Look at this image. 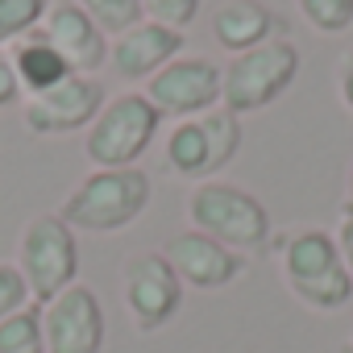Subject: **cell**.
<instances>
[{
  "mask_svg": "<svg viewBox=\"0 0 353 353\" xmlns=\"http://www.w3.org/2000/svg\"><path fill=\"white\" fill-rule=\"evenodd\" d=\"M287 291L312 312H341L353 299V279L341 262L336 237L328 229L299 225L274 241Z\"/></svg>",
  "mask_w": 353,
  "mask_h": 353,
  "instance_id": "6da1fadb",
  "label": "cell"
},
{
  "mask_svg": "<svg viewBox=\"0 0 353 353\" xmlns=\"http://www.w3.org/2000/svg\"><path fill=\"white\" fill-rule=\"evenodd\" d=\"M150 174L141 166H117V170H88L67 192L59 216L75 233H117L133 225L150 204Z\"/></svg>",
  "mask_w": 353,
  "mask_h": 353,
  "instance_id": "7a4b0ae2",
  "label": "cell"
},
{
  "mask_svg": "<svg viewBox=\"0 0 353 353\" xmlns=\"http://www.w3.org/2000/svg\"><path fill=\"white\" fill-rule=\"evenodd\" d=\"M188 221L196 233L216 237L229 250H262L270 241V212L266 204L225 179H204L188 196Z\"/></svg>",
  "mask_w": 353,
  "mask_h": 353,
  "instance_id": "3957f363",
  "label": "cell"
},
{
  "mask_svg": "<svg viewBox=\"0 0 353 353\" xmlns=\"http://www.w3.org/2000/svg\"><path fill=\"white\" fill-rule=\"evenodd\" d=\"M299 75V50L291 38H266L262 46L233 54L221 67V108L245 117L274 104Z\"/></svg>",
  "mask_w": 353,
  "mask_h": 353,
  "instance_id": "277c9868",
  "label": "cell"
},
{
  "mask_svg": "<svg viewBox=\"0 0 353 353\" xmlns=\"http://www.w3.org/2000/svg\"><path fill=\"white\" fill-rule=\"evenodd\" d=\"M17 270L34 295V303H50L79 274V241L75 229L59 212H38L26 221L17 237Z\"/></svg>",
  "mask_w": 353,
  "mask_h": 353,
  "instance_id": "5b68a950",
  "label": "cell"
},
{
  "mask_svg": "<svg viewBox=\"0 0 353 353\" xmlns=\"http://www.w3.org/2000/svg\"><path fill=\"white\" fill-rule=\"evenodd\" d=\"M237 145H241V117L216 104L200 117L174 121L162 141V158L174 174L204 183V179H216V170L233 162Z\"/></svg>",
  "mask_w": 353,
  "mask_h": 353,
  "instance_id": "8992f818",
  "label": "cell"
},
{
  "mask_svg": "<svg viewBox=\"0 0 353 353\" xmlns=\"http://www.w3.org/2000/svg\"><path fill=\"white\" fill-rule=\"evenodd\" d=\"M162 117L154 112V104L141 92H121L117 100H104V108L96 112V121L88 125L83 150L88 162L96 170H117V166H133L158 133Z\"/></svg>",
  "mask_w": 353,
  "mask_h": 353,
  "instance_id": "52a82bcc",
  "label": "cell"
},
{
  "mask_svg": "<svg viewBox=\"0 0 353 353\" xmlns=\"http://www.w3.org/2000/svg\"><path fill=\"white\" fill-rule=\"evenodd\" d=\"M121 299L137 332H158L183 307V279L162 254L141 250L121 270Z\"/></svg>",
  "mask_w": 353,
  "mask_h": 353,
  "instance_id": "ba28073f",
  "label": "cell"
},
{
  "mask_svg": "<svg viewBox=\"0 0 353 353\" xmlns=\"http://www.w3.org/2000/svg\"><path fill=\"white\" fill-rule=\"evenodd\" d=\"M141 96L154 104L158 117H200L221 104V67L208 54H179L145 79Z\"/></svg>",
  "mask_w": 353,
  "mask_h": 353,
  "instance_id": "9c48e42d",
  "label": "cell"
},
{
  "mask_svg": "<svg viewBox=\"0 0 353 353\" xmlns=\"http://www.w3.org/2000/svg\"><path fill=\"white\" fill-rule=\"evenodd\" d=\"M104 83L96 75H67L63 83H54L50 92L26 96V125L42 137H59V133H79L96 121V112L104 108Z\"/></svg>",
  "mask_w": 353,
  "mask_h": 353,
  "instance_id": "30bf717a",
  "label": "cell"
},
{
  "mask_svg": "<svg viewBox=\"0 0 353 353\" xmlns=\"http://www.w3.org/2000/svg\"><path fill=\"white\" fill-rule=\"evenodd\" d=\"M46 353H100L104 345V307L88 283H71L50 303H42Z\"/></svg>",
  "mask_w": 353,
  "mask_h": 353,
  "instance_id": "8fae6325",
  "label": "cell"
},
{
  "mask_svg": "<svg viewBox=\"0 0 353 353\" xmlns=\"http://www.w3.org/2000/svg\"><path fill=\"white\" fill-rule=\"evenodd\" d=\"M158 254L174 266V274L183 279V287H196V291H221V287H229V283L241 274V266H245L237 250H229V245H221L216 237L196 233V229L170 233Z\"/></svg>",
  "mask_w": 353,
  "mask_h": 353,
  "instance_id": "7c38bea8",
  "label": "cell"
},
{
  "mask_svg": "<svg viewBox=\"0 0 353 353\" xmlns=\"http://www.w3.org/2000/svg\"><path fill=\"white\" fill-rule=\"evenodd\" d=\"M42 30L75 75H96L108 63V34L75 5V0H54Z\"/></svg>",
  "mask_w": 353,
  "mask_h": 353,
  "instance_id": "4fadbf2b",
  "label": "cell"
},
{
  "mask_svg": "<svg viewBox=\"0 0 353 353\" xmlns=\"http://www.w3.org/2000/svg\"><path fill=\"white\" fill-rule=\"evenodd\" d=\"M183 54V34L179 30H166L158 21H137L133 30H125L121 38H112L108 46V63L121 79L129 83H145L154 71H162L170 59Z\"/></svg>",
  "mask_w": 353,
  "mask_h": 353,
  "instance_id": "5bb4252c",
  "label": "cell"
},
{
  "mask_svg": "<svg viewBox=\"0 0 353 353\" xmlns=\"http://www.w3.org/2000/svg\"><path fill=\"white\" fill-rule=\"evenodd\" d=\"M212 38L229 54H245L266 38H279V21L262 0H225L212 13Z\"/></svg>",
  "mask_w": 353,
  "mask_h": 353,
  "instance_id": "9a60e30c",
  "label": "cell"
},
{
  "mask_svg": "<svg viewBox=\"0 0 353 353\" xmlns=\"http://www.w3.org/2000/svg\"><path fill=\"white\" fill-rule=\"evenodd\" d=\"M9 63H13L17 83H21V92H26V96L50 92L54 83H63L67 75H75V71L67 67V59L54 50V42L46 38V30H42V26H38L34 34L17 38V42L9 46Z\"/></svg>",
  "mask_w": 353,
  "mask_h": 353,
  "instance_id": "2e32d148",
  "label": "cell"
},
{
  "mask_svg": "<svg viewBox=\"0 0 353 353\" xmlns=\"http://www.w3.org/2000/svg\"><path fill=\"white\" fill-rule=\"evenodd\" d=\"M0 353H46L42 303H26L21 312L0 320Z\"/></svg>",
  "mask_w": 353,
  "mask_h": 353,
  "instance_id": "e0dca14e",
  "label": "cell"
},
{
  "mask_svg": "<svg viewBox=\"0 0 353 353\" xmlns=\"http://www.w3.org/2000/svg\"><path fill=\"white\" fill-rule=\"evenodd\" d=\"M50 5L54 0H0V50L13 46L26 34H34L46 21Z\"/></svg>",
  "mask_w": 353,
  "mask_h": 353,
  "instance_id": "ac0fdd59",
  "label": "cell"
},
{
  "mask_svg": "<svg viewBox=\"0 0 353 353\" xmlns=\"http://www.w3.org/2000/svg\"><path fill=\"white\" fill-rule=\"evenodd\" d=\"M75 5L104 30V34H125V30H133L145 13H141V0H75Z\"/></svg>",
  "mask_w": 353,
  "mask_h": 353,
  "instance_id": "d6986e66",
  "label": "cell"
},
{
  "mask_svg": "<svg viewBox=\"0 0 353 353\" xmlns=\"http://www.w3.org/2000/svg\"><path fill=\"white\" fill-rule=\"evenodd\" d=\"M303 21L320 34H341L353 26V0H295Z\"/></svg>",
  "mask_w": 353,
  "mask_h": 353,
  "instance_id": "ffe728a7",
  "label": "cell"
},
{
  "mask_svg": "<svg viewBox=\"0 0 353 353\" xmlns=\"http://www.w3.org/2000/svg\"><path fill=\"white\" fill-rule=\"evenodd\" d=\"M141 13H145V21H158L166 30L183 34L200 13V0H141Z\"/></svg>",
  "mask_w": 353,
  "mask_h": 353,
  "instance_id": "44dd1931",
  "label": "cell"
},
{
  "mask_svg": "<svg viewBox=\"0 0 353 353\" xmlns=\"http://www.w3.org/2000/svg\"><path fill=\"white\" fill-rule=\"evenodd\" d=\"M26 303H34V295H30L17 262H0V320L13 316V312H21Z\"/></svg>",
  "mask_w": 353,
  "mask_h": 353,
  "instance_id": "7402d4cb",
  "label": "cell"
},
{
  "mask_svg": "<svg viewBox=\"0 0 353 353\" xmlns=\"http://www.w3.org/2000/svg\"><path fill=\"white\" fill-rule=\"evenodd\" d=\"M21 100V83H17V71L9 63V50H0V108H9Z\"/></svg>",
  "mask_w": 353,
  "mask_h": 353,
  "instance_id": "603a6c76",
  "label": "cell"
},
{
  "mask_svg": "<svg viewBox=\"0 0 353 353\" xmlns=\"http://www.w3.org/2000/svg\"><path fill=\"white\" fill-rule=\"evenodd\" d=\"M332 237H336L341 262H345V270H349V279H353V216H349V212H341V225L332 229Z\"/></svg>",
  "mask_w": 353,
  "mask_h": 353,
  "instance_id": "cb8c5ba5",
  "label": "cell"
},
{
  "mask_svg": "<svg viewBox=\"0 0 353 353\" xmlns=\"http://www.w3.org/2000/svg\"><path fill=\"white\" fill-rule=\"evenodd\" d=\"M336 92H341V104L353 112V50L341 54V63H336Z\"/></svg>",
  "mask_w": 353,
  "mask_h": 353,
  "instance_id": "d4e9b609",
  "label": "cell"
},
{
  "mask_svg": "<svg viewBox=\"0 0 353 353\" xmlns=\"http://www.w3.org/2000/svg\"><path fill=\"white\" fill-rule=\"evenodd\" d=\"M345 212L353 216V162H349V174H345Z\"/></svg>",
  "mask_w": 353,
  "mask_h": 353,
  "instance_id": "484cf974",
  "label": "cell"
},
{
  "mask_svg": "<svg viewBox=\"0 0 353 353\" xmlns=\"http://www.w3.org/2000/svg\"><path fill=\"white\" fill-rule=\"evenodd\" d=\"M336 353H353V345H341V349H336Z\"/></svg>",
  "mask_w": 353,
  "mask_h": 353,
  "instance_id": "4316f807",
  "label": "cell"
},
{
  "mask_svg": "<svg viewBox=\"0 0 353 353\" xmlns=\"http://www.w3.org/2000/svg\"><path fill=\"white\" fill-rule=\"evenodd\" d=\"M349 345H353V341H349Z\"/></svg>",
  "mask_w": 353,
  "mask_h": 353,
  "instance_id": "83f0119b",
  "label": "cell"
}]
</instances>
